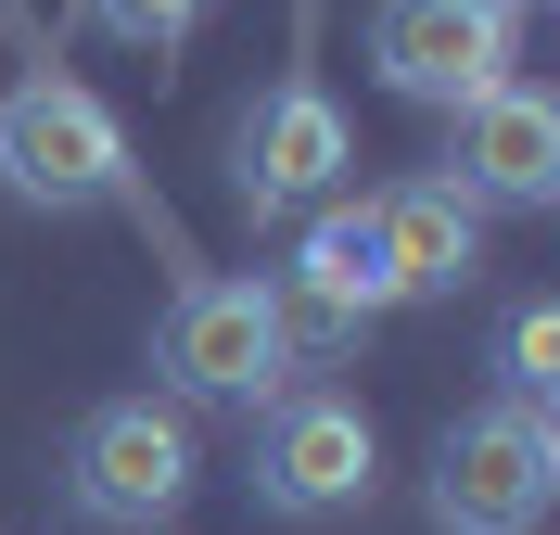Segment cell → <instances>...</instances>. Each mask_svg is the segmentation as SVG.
Wrapping results in <instances>:
<instances>
[{
  "mask_svg": "<svg viewBox=\"0 0 560 535\" xmlns=\"http://www.w3.org/2000/svg\"><path fill=\"white\" fill-rule=\"evenodd\" d=\"M293 293L331 306L345 332H370L383 306H408V281H395V255H383V217L370 205H318L306 217V255H293Z\"/></svg>",
  "mask_w": 560,
  "mask_h": 535,
  "instance_id": "cell-10",
  "label": "cell"
},
{
  "mask_svg": "<svg viewBox=\"0 0 560 535\" xmlns=\"http://www.w3.org/2000/svg\"><path fill=\"white\" fill-rule=\"evenodd\" d=\"M560 498V421L548 395H497L433 446V523L446 535H535Z\"/></svg>",
  "mask_w": 560,
  "mask_h": 535,
  "instance_id": "cell-2",
  "label": "cell"
},
{
  "mask_svg": "<svg viewBox=\"0 0 560 535\" xmlns=\"http://www.w3.org/2000/svg\"><path fill=\"white\" fill-rule=\"evenodd\" d=\"M510 395H548L560 383V306H510Z\"/></svg>",
  "mask_w": 560,
  "mask_h": 535,
  "instance_id": "cell-12",
  "label": "cell"
},
{
  "mask_svg": "<svg viewBox=\"0 0 560 535\" xmlns=\"http://www.w3.org/2000/svg\"><path fill=\"white\" fill-rule=\"evenodd\" d=\"M370 472H383V433L357 395H280L268 446H255V510L331 523V510H370Z\"/></svg>",
  "mask_w": 560,
  "mask_h": 535,
  "instance_id": "cell-6",
  "label": "cell"
},
{
  "mask_svg": "<svg viewBox=\"0 0 560 535\" xmlns=\"http://www.w3.org/2000/svg\"><path fill=\"white\" fill-rule=\"evenodd\" d=\"M191 485H205V446H191V421H178L166 395H115V408H90V433H77V523L153 535Z\"/></svg>",
  "mask_w": 560,
  "mask_h": 535,
  "instance_id": "cell-4",
  "label": "cell"
},
{
  "mask_svg": "<svg viewBox=\"0 0 560 535\" xmlns=\"http://www.w3.org/2000/svg\"><path fill=\"white\" fill-rule=\"evenodd\" d=\"M357 166V128L345 103L318 90V77H280L268 103L243 115V141H230V205L243 217H293V205H331Z\"/></svg>",
  "mask_w": 560,
  "mask_h": 535,
  "instance_id": "cell-7",
  "label": "cell"
},
{
  "mask_svg": "<svg viewBox=\"0 0 560 535\" xmlns=\"http://www.w3.org/2000/svg\"><path fill=\"white\" fill-rule=\"evenodd\" d=\"M370 217H383V255H395L408 293H471L485 281V205L458 178H395V191H370Z\"/></svg>",
  "mask_w": 560,
  "mask_h": 535,
  "instance_id": "cell-9",
  "label": "cell"
},
{
  "mask_svg": "<svg viewBox=\"0 0 560 535\" xmlns=\"http://www.w3.org/2000/svg\"><path fill=\"white\" fill-rule=\"evenodd\" d=\"M458 191L471 205H560V103L497 77L485 103H458Z\"/></svg>",
  "mask_w": 560,
  "mask_h": 535,
  "instance_id": "cell-8",
  "label": "cell"
},
{
  "mask_svg": "<svg viewBox=\"0 0 560 535\" xmlns=\"http://www.w3.org/2000/svg\"><path fill=\"white\" fill-rule=\"evenodd\" d=\"M510 13H523V0H510Z\"/></svg>",
  "mask_w": 560,
  "mask_h": 535,
  "instance_id": "cell-13",
  "label": "cell"
},
{
  "mask_svg": "<svg viewBox=\"0 0 560 535\" xmlns=\"http://www.w3.org/2000/svg\"><path fill=\"white\" fill-rule=\"evenodd\" d=\"M370 65H383V90L458 115V103H485L497 77L523 65V13H510V0H383Z\"/></svg>",
  "mask_w": 560,
  "mask_h": 535,
  "instance_id": "cell-5",
  "label": "cell"
},
{
  "mask_svg": "<svg viewBox=\"0 0 560 535\" xmlns=\"http://www.w3.org/2000/svg\"><path fill=\"white\" fill-rule=\"evenodd\" d=\"M0 191L38 217H90V205H140V166H128V128H115L77 77L38 65L26 90H0Z\"/></svg>",
  "mask_w": 560,
  "mask_h": 535,
  "instance_id": "cell-1",
  "label": "cell"
},
{
  "mask_svg": "<svg viewBox=\"0 0 560 535\" xmlns=\"http://www.w3.org/2000/svg\"><path fill=\"white\" fill-rule=\"evenodd\" d=\"M153 370H166L178 395H205V408H255V395H280V370H293V345H280V281H255V268L178 281L166 332H153Z\"/></svg>",
  "mask_w": 560,
  "mask_h": 535,
  "instance_id": "cell-3",
  "label": "cell"
},
{
  "mask_svg": "<svg viewBox=\"0 0 560 535\" xmlns=\"http://www.w3.org/2000/svg\"><path fill=\"white\" fill-rule=\"evenodd\" d=\"M153 535H166V523H153Z\"/></svg>",
  "mask_w": 560,
  "mask_h": 535,
  "instance_id": "cell-14",
  "label": "cell"
},
{
  "mask_svg": "<svg viewBox=\"0 0 560 535\" xmlns=\"http://www.w3.org/2000/svg\"><path fill=\"white\" fill-rule=\"evenodd\" d=\"M77 13H90V26H103V38H128V51H178L205 0H77Z\"/></svg>",
  "mask_w": 560,
  "mask_h": 535,
  "instance_id": "cell-11",
  "label": "cell"
}]
</instances>
